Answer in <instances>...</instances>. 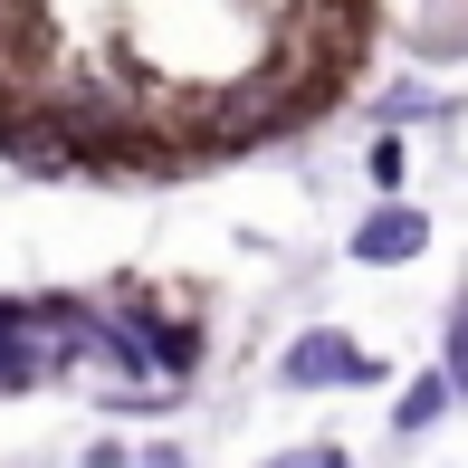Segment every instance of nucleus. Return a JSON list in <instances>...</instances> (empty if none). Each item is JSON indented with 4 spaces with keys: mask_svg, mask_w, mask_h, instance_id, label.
<instances>
[{
    "mask_svg": "<svg viewBox=\"0 0 468 468\" xmlns=\"http://www.w3.org/2000/svg\"><path fill=\"white\" fill-rule=\"evenodd\" d=\"M278 373L296 382V392H315V382H382V364L354 345V335H335V325H306V335L287 345V364H278Z\"/></svg>",
    "mask_w": 468,
    "mask_h": 468,
    "instance_id": "1",
    "label": "nucleus"
},
{
    "mask_svg": "<svg viewBox=\"0 0 468 468\" xmlns=\"http://www.w3.org/2000/svg\"><path fill=\"white\" fill-rule=\"evenodd\" d=\"M431 249V220H420L411 201H382V210H364V229H354V259L364 268H401V259H420Z\"/></svg>",
    "mask_w": 468,
    "mask_h": 468,
    "instance_id": "2",
    "label": "nucleus"
},
{
    "mask_svg": "<svg viewBox=\"0 0 468 468\" xmlns=\"http://www.w3.org/2000/svg\"><path fill=\"white\" fill-rule=\"evenodd\" d=\"M450 401H459V392H450V373H420L411 392H401V411H392V420H401V431H431V420L450 411Z\"/></svg>",
    "mask_w": 468,
    "mask_h": 468,
    "instance_id": "3",
    "label": "nucleus"
},
{
    "mask_svg": "<svg viewBox=\"0 0 468 468\" xmlns=\"http://www.w3.org/2000/svg\"><path fill=\"white\" fill-rule=\"evenodd\" d=\"M401 173H411V154H401V134H382V144H373V182L401 191Z\"/></svg>",
    "mask_w": 468,
    "mask_h": 468,
    "instance_id": "4",
    "label": "nucleus"
},
{
    "mask_svg": "<svg viewBox=\"0 0 468 468\" xmlns=\"http://www.w3.org/2000/svg\"><path fill=\"white\" fill-rule=\"evenodd\" d=\"M450 392H468V296H459V315H450Z\"/></svg>",
    "mask_w": 468,
    "mask_h": 468,
    "instance_id": "5",
    "label": "nucleus"
},
{
    "mask_svg": "<svg viewBox=\"0 0 468 468\" xmlns=\"http://www.w3.org/2000/svg\"><path fill=\"white\" fill-rule=\"evenodd\" d=\"M259 468H354L345 450H287V459H259Z\"/></svg>",
    "mask_w": 468,
    "mask_h": 468,
    "instance_id": "6",
    "label": "nucleus"
},
{
    "mask_svg": "<svg viewBox=\"0 0 468 468\" xmlns=\"http://www.w3.org/2000/svg\"><path fill=\"white\" fill-rule=\"evenodd\" d=\"M29 325V296H0V335H19Z\"/></svg>",
    "mask_w": 468,
    "mask_h": 468,
    "instance_id": "7",
    "label": "nucleus"
}]
</instances>
